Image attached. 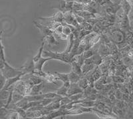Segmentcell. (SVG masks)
<instances>
[{"label":"cell","instance_id":"cell-10","mask_svg":"<svg viewBox=\"0 0 133 119\" xmlns=\"http://www.w3.org/2000/svg\"><path fill=\"white\" fill-rule=\"evenodd\" d=\"M121 8H122L123 10V13H124L125 14L128 15L129 11H130V9H131L132 8L131 5L130 4V3H129L127 0H121Z\"/></svg>","mask_w":133,"mask_h":119},{"label":"cell","instance_id":"cell-5","mask_svg":"<svg viewBox=\"0 0 133 119\" xmlns=\"http://www.w3.org/2000/svg\"><path fill=\"white\" fill-rule=\"evenodd\" d=\"M82 92H83V89L79 87L78 83H71L67 92V97Z\"/></svg>","mask_w":133,"mask_h":119},{"label":"cell","instance_id":"cell-14","mask_svg":"<svg viewBox=\"0 0 133 119\" xmlns=\"http://www.w3.org/2000/svg\"><path fill=\"white\" fill-rule=\"evenodd\" d=\"M29 102L31 101H41L44 98L43 94H38V95H32L25 96Z\"/></svg>","mask_w":133,"mask_h":119},{"label":"cell","instance_id":"cell-8","mask_svg":"<svg viewBox=\"0 0 133 119\" xmlns=\"http://www.w3.org/2000/svg\"><path fill=\"white\" fill-rule=\"evenodd\" d=\"M44 88V84L43 83H41L39 84H37L33 85L31 89L30 94L29 95H38V94H41V91H42L43 89Z\"/></svg>","mask_w":133,"mask_h":119},{"label":"cell","instance_id":"cell-3","mask_svg":"<svg viewBox=\"0 0 133 119\" xmlns=\"http://www.w3.org/2000/svg\"><path fill=\"white\" fill-rule=\"evenodd\" d=\"M21 69L25 75L31 74V73L33 74L34 71H35V63H34L33 59L27 61L22 66Z\"/></svg>","mask_w":133,"mask_h":119},{"label":"cell","instance_id":"cell-21","mask_svg":"<svg viewBox=\"0 0 133 119\" xmlns=\"http://www.w3.org/2000/svg\"><path fill=\"white\" fill-rule=\"evenodd\" d=\"M10 109H8L6 107L0 108V118H6Z\"/></svg>","mask_w":133,"mask_h":119},{"label":"cell","instance_id":"cell-23","mask_svg":"<svg viewBox=\"0 0 133 119\" xmlns=\"http://www.w3.org/2000/svg\"><path fill=\"white\" fill-rule=\"evenodd\" d=\"M43 95H44V98H54L60 96V95H57V92H47V93L43 94Z\"/></svg>","mask_w":133,"mask_h":119},{"label":"cell","instance_id":"cell-22","mask_svg":"<svg viewBox=\"0 0 133 119\" xmlns=\"http://www.w3.org/2000/svg\"><path fill=\"white\" fill-rule=\"evenodd\" d=\"M83 57L85 58V59H89V58L92 57V56L94 55L93 51H92V49L86 50L85 51L83 52Z\"/></svg>","mask_w":133,"mask_h":119},{"label":"cell","instance_id":"cell-25","mask_svg":"<svg viewBox=\"0 0 133 119\" xmlns=\"http://www.w3.org/2000/svg\"><path fill=\"white\" fill-rule=\"evenodd\" d=\"M63 24L61 23V24H60L59 26H57V27L53 30V32H55V33H56V34H57L58 35H60V34H61V33H63Z\"/></svg>","mask_w":133,"mask_h":119},{"label":"cell","instance_id":"cell-4","mask_svg":"<svg viewBox=\"0 0 133 119\" xmlns=\"http://www.w3.org/2000/svg\"><path fill=\"white\" fill-rule=\"evenodd\" d=\"M33 23L35 24V25L37 27L38 29H39L40 31L42 33L43 38L49 36V35H51L53 33V31L51 29H50L49 27L45 25L40 24L39 23L36 22V21H33Z\"/></svg>","mask_w":133,"mask_h":119},{"label":"cell","instance_id":"cell-11","mask_svg":"<svg viewBox=\"0 0 133 119\" xmlns=\"http://www.w3.org/2000/svg\"><path fill=\"white\" fill-rule=\"evenodd\" d=\"M58 80L62 81L63 83H69V73H60V72H55Z\"/></svg>","mask_w":133,"mask_h":119},{"label":"cell","instance_id":"cell-17","mask_svg":"<svg viewBox=\"0 0 133 119\" xmlns=\"http://www.w3.org/2000/svg\"><path fill=\"white\" fill-rule=\"evenodd\" d=\"M69 87H66L65 85L63 84L62 87H60L59 89H57V94L61 97H66L67 96V92H68V90H69Z\"/></svg>","mask_w":133,"mask_h":119},{"label":"cell","instance_id":"cell-18","mask_svg":"<svg viewBox=\"0 0 133 119\" xmlns=\"http://www.w3.org/2000/svg\"><path fill=\"white\" fill-rule=\"evenodd\" d=\"M77 83L79 85V87L84 90V89H86L88 87L89 84V80L87 78H83V77H81L80 80H79V81Z\"/></svg>","mask_w":133,"mask_h":119},{"label":"cell","instance_id":"cell-16","mask_svg":"<svg viewBox=\"0 0 133 119\" xmlns=\"http://www.w3.org/2000/svg\"><path fill=\"white\" fill-rule=\"evenodd\" d=\"M23 97H24V96L23 95H21L19 92H17L15 90H14L12 95V103L15 104L19 101H21Z\"/></svg>","mask_w":133,"mask_h":119},{"label":"cell","instance_id":"cell-19","mask_svg":"<svg viewBox=\"0 0 133 119\" xmlns=\"http://www.w3.org/2000/svg\"><path fill=\"white\" fill-rule=\"evenodd\" d=\"M44 39H45V41L48 42L49 45H58L59 44V43L57 42V41L55 38V37L53 36V34L46 37L44 38Z\"/></svg>","mask_w":133,"mask_h":119},{"label":"cell","instance_id":"cell-7","mask_svg":"<svg viewBox=\"0 0 133 119\" xmlns=\"http://www.w3.org/2000/svg\"><path fill=\"white\" fill-rule=\"evenodd\" d=\"M70 64H71V68H72V70H71V71H73V72H75V73H77V75H80L81 77H83V71H82L81 66L77 63V61H73Z\"/></svg>","mask_w":133,"mask_h":119},{"label":"cell","instance_id":"cell-13","mask_svg":"<svg viewBox=\"0 0 133 119\" xmlns=\"http://www.w3.org/2000/svg\"><path fill=\"white\" fill-rule=\"evenodd\" d=\"M52 18H53V21H55V22L61 23L65 22V21H64V14L61 11L57 12L53 16H52Z\"/></svg>","mask_w":133,"mask_h":119},{"label":"cell","instance_id":"cell-29","mask_svg":"<svg viewBox=\"0 0 133 119\" xmlns=\"http://www.w3.org/2000/svg\"><path fill=\"white\" fill-rule=\"evenodd\" d=\"M92 2H98V0H91Z\"/></svg>","mask_w":133,"mask_h":119},{"label":"cell","instance_id":"cell-1","mask_svg":"<svg viewBox=\"0 0 133 119\" xmlns=\"http://www.w3.org/2000/svg\"><path fill=\"white\" fill-rule=\"evenodd\" d=\"M43 57H50L51 59H55V60L61 61L65 63H71L73 61L76 60L74 58L71 57L69 53H65L64 52H53L49 51H43Z\"/></svg>","mask_w":133,"mask_h":119},{"label":"cell","instance_id":"cell-9","mask_svg":"<svg viewBox=\"0 0 133 119\" xmlns=\"http://www.w3.org/2000/svg\"><path fill=\"white\" fill-rule=\"evenodd\" d=\"M112 39L116 43H121L124 40V34L120 31H115L112 34Z\"/></svg>","mask_w":133,"mask_h":119},{"label":"cell","instance_id":"cell-27","mask_svg":"<svg viewBox=\"0 0 133 119\" xmlns=\"http://www.w3.org/2000/svg\"><path fill=\"white\" fill-rule=\"evenodd\" d=\"M7 102H8L7 100L0 99V108H2V107H6Z\"/></svg>","mask_w":133,"mask_h":119},{"label":"cell","instance_id":"cell-28","mask_svg":"<svg viewBox=\"0 0 133 119\" xmlns=\"http://www.w3.org/2000/svg\"><path fill=\"white\" fill-rule=\"evenodd\" d=\"M128 55H129V57L133 58V49L130 50V51H129V53H128Z\"/></svg>","mask_w":133,"mask_h":119},{"label":"cell","instance_id":"cell-2","mask_svg":"<svg viewBox=\"0 0 133 119\" xmlns=\"http://www.w3.org/2000/svg\"><path fill=\"white\" fill-rule=\"evenodd\" d=\"M0 71L6 79L17 77V76L21 75H25L23 71H21V69H16V68L13 67L6 61L4 62L3 65L0 69Z\"/></svg>","mask_w":133,"mask_h":119},{"label":"cell","instance_id":"cell-15","mask_svg":"<svg viewBox=\"0 0 133 119\" xmlns=\"http://www.w3.org/2000/svg\"><path fill=\"white\" fill-rule=\"evenodd\" d=\"M86 5L87 4H84V3H78V2H74L73 6V12L85 10V9H86Z\"/></svg>","mask_w":133,"mask_h":119},{"label":"cell","instance_id":"cell-20","mask_svg":"<svg viewBox=\"0 0 133 119\" xmlns=\"http://www.w3.org/2000/svg\"><path fill=\"white\" fill-rule=\"evenodd\" d=\"M2 33H3V31H0V57L2 58L3 59H5L4 47L2 44Z\"/></svg>","mask_w":133,"mask_h":119},{"label":"cell","instance_id":"cell-6","mask_svg":"<svg viewBox=\"0 0 133 119\" xmlns=\"http://www.w3.org/2000/svg\"><path fill=\"white\" fill-rule=\"evenodd\" d=\"M75 13L77 15H79L81 17L85 19V20H89V19H94L95 18L96 16L95 14H92L90 11L87 10H83V11H75Z\"/></svg>","mask_w":133,"mask_h":119},{"label":"cell","instance_id":"cell-24","mask_svg":"<svg viewBox=\"0 0 133 119\" xmlns=\"http://www.w3.org/2000/svg\"><path fill=\"white\" fill-rule=\"evenodd\" d=\"M5 81H6V78L3 75V74H2L1 71H0V91L3 89Z\"/></svg>","mask_w":133,"mask_h":119},{"label":"cell","instance_id":"cell-12","mask_svg":"<svg viewBox=\"0 0 133 119\" xmlns=\"http://www.w3.org/2000/svg\"><path fill=\"white\" fill-rule=\"evenodd\" d=\"M81 77L77 73L74 72L73 71H71L69 73V81L71 83H77L79 81Z\"/></svg>","mask_w":133,"mask_h":119},{"label":"cell","instance_id":"cell-26","mask_svg":"<svg viewBox=\"0 0 133 119\" xmlns=\"http://www.w3.org/2000/svg\"><path fill=\"white\" fill-rule=\"evenodd\" d=\"M128 17H129V19L130 21V23H133V7H132L131 9L129 11V14H128Z\"/></svg>","mask_w":133,"mask_h":119}]
</instances>
